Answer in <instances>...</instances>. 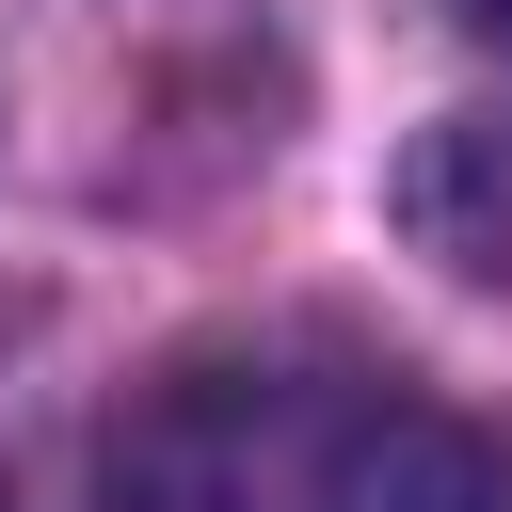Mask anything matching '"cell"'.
Wrapping results in <instances>:
<instances>
[{
    "mask_svg": "<svg viewBox=\"0 0 512 512\" xmlns=\"http://www.w3.org/2000/svg\"><path fill=\"white\" fill-rule=\"evenodd\" d=\"M96 496L112 512H512V464L464 400H432L384 352L224 336L112 416Z\"/></svg>",
    "mask_w": 512,
    "mask_h": 512,
    "instance_id": "6da1fadb",
    "label": "cell"
},
{
    "mask_svg": "<svg viewBox=\"0 0 512 512\" xmlns=\"http://www.w3.org/2000/svg\"><path fill=\"white\" fill-rule=\"evenodd\" d=\"M464 16H480V32H512V0H464Z\"/></svg>",
    "mask_w": 512,
    "mask_h": 512,
    "instance_id": "7a4b0ae2",
    "label": "cell"
}]
</instances>
